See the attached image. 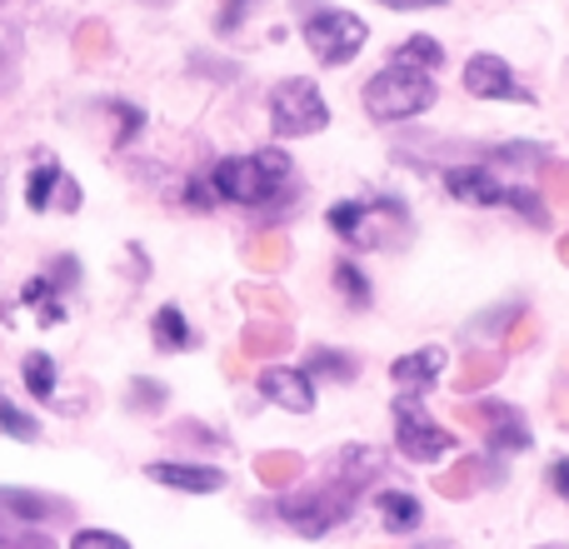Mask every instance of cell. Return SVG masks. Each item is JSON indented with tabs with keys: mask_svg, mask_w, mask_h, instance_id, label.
<instances>
[{
	"mask_svg": "<svg viewBox=\"0 0 569 549\" xmlns=\"http://www.w3.org/2000/svg\"><path fill=\"white\" fill-rule=\"evenodd\" d=\"M290 176H295L290 156L276 146H266V150H250V156L216 160L210 186H216V196L230 200V206H270L276 196H284Z\"/></svg>",
	"mask_w": 569,
	"mask_h": 549,
	"instance_id": "obj_1",
	"label": "cell"
},
{
	"mask_svg": "<svg viewBox=\"0 0 569 549\" xmlns=\"http://www.w3.org/2000/svg\"><path fill=\"white\" fill-rule=\"evenodd\" d=\"M325 226H330L350 250H380V246H400V236H410V210H405V200H395V196L340 200V206H330Z\"/></svg>",
	"mask_w": 569,
	"mask_h": 549,
	"instance_id": "obj_2",
	"label": "cell"
},
{
	"mask_svg": "<svg viewBox=\"0 0 569 549\" xmlns=\"http://www.w3.org/2000/svg\"><path fill=\"white\" fill-rule=\"evenodd\" d=\"M360 100L375 120L395 126V120H415L435 106V80L425 76V70H410V66H385L380 76L365 80Z\"/></svg>",
	"mask_w": 569,
	"mask_h": 549,
	"instance_id": "obj_3",
	"label": "cell"
},
{
	"mask_svg": "<svg viewBox=\"0 0 569 549\" xmlns=\"http://www.w3.org/2000/svg\"><path fill=\"white\" fill-rule=\"evenodd\" d=\"M305 46H310V56L320 60V66H350L355 56L365 50V40H370V26H365L355 10H340V6H320L305 16Z\"/></svg>",
	"mask_w": 569,
	"mask_h": 549,
	"instance_id": "obj_4",
	"label": "cell"
},
{
	"mask_svg": "<svg viewBox=\"0 0 569 549\" xmlns=\"http://www.w3.org/2000/svg\"><path fill=\"white\" fill-rule=\"evenodd\" d=\"M325 126H330V106H325V96L315 90V80L295 76L270 90V130H276L280 140L320 136Z\"/></svg>",
	"mask_w": 569,
	"mask_h": 549,
	"instance_id": "obj_5",
	"label": "cell"
},
{
	"mask_svg": "<svg viewBox=\"0 0 569 549\" xmlns=\"http://www.w3.org/2000/svg\"><path fill=\"white\" fill-rule=\"evenodd\" d=\"M395 450H400L410 465H435V460L460 450V435L435 425L430 415H425L420 395H415V400L400 395V400H395Z\"/></svg>",
	"mask_w": 569,
	"mask_h": 549,
	"instance_id": "obj_6",
	"label": "cell"
},
{
	"mask_svg": "<svg viewBox=\"0 0 569 549\" xmlns=\"http://www.w3.org/2000/svg\"><path fill=\"white\" fill-rule=\"evenodd\" d=\"M355 505V490H345L340 480L325 485V490H305V495H290V500L280 505V520L290 525L295 535H305V540H320L325 530H335V525L350 515Z\"/></svg>",
	"mask_w": 569,
	"mask_h": 549,
	"instance_id": "obj_7",
	"label": "cell"
},
{
	"mask_svg": "<svg viewBox=\"0 0 569 549\" xmlns=\"http://www.w3.org/2000/svg\"><path fill=\"white\" fill-rule=\"evenodd\" d=\"M465 90H470L475 100H515V106H535V90L520 86L510 70V60L490 56V50H480V56L465 60Z\"/></svg>",
	"mask_w": 569,
	"mask_h": 549,
	"instance_id": "obj_8",
	"label": "cell"
},
{
	"mask_svg": "<svg viewBox=\"0 0 569 549\" xmlns=\"http://www.w3.org/2000/svg\"><path fill=\"white\" fill-rule=\"evenodd\" d=\"M460 420L485 425V440H490V455H520V450H530V445H535L515 405L480 400V405H465V410H460Z\"/></svg>",
	"mask_w": 569,
	"mask_h": 549,
	"instance_id": "obj_9",
	"label": "cell"
},
{
	"mask_svg": "<svg viewBox=\"0 0 569 549\" xmlns=\"http://www.w3.org/2000/svg\"><path fill=\"white\" fill-rule=\"evenodd\" d=\"M260 395L276 400L280 410H290V415L315 410V380L305 370H295V365H266V370H260Z\"/></svg>",
	"mask_w": 569,
	"mask_h": 549,
	"instance_id": "obj_10",
	"label": "cell"
},
{
	"mask_svg": "<svg viewBox=\"0 0 569 549\" xmlns=\"http://www.w3.org/2000/svg\"><path fill=\"white\" fill-rule=\"evenodd\" d=\"M146 475L166 490H180V495H216L226 490V470L216 465H186V460H150Z\"/></svg>",
	"mask_w": 569,
	"mask_h": 549,
	"instance_id": "obj_11",
	"label": "cell"
},
{
	"mask_svg": "<svg viewBox=\"0 0 569 549\" xmlns=\"http://www.w3.org/2000/svg\"><path fill=\"white\" fill-rule=\"evenodd\" d=\"M445 190L465 206H505V186L490 166H450L445 170Z\"/></svg>",
	"mask_w": 569,
	"mask_h": 549,
	"instance_id": "obj_12",
	"label": "cell"
},
{
	"mask_svg": "<svg viewBox=\"0 0 569 549\" xmlns=\"http://www.w3.org/2000/svg\"><path fill=\"white\" fill-rule=\"evenodd\" d=\"M375 515H380V525L390 535H415L425 525V505L410 490H380L375 495Z\"/></svg>",
	"mask_w": 569,
	"mask_h": 549,
	"instance_id": "obj_13",
	"label": "cell"
},
{
	"mask_svg": "<svg viewBox=\"0 0 569 549\" xmlns=\"http://www.w3.org/2000/svg\"><path fill=\"white\" fill-rule=\"evenodd\" d=\"M440 375H445V350L440 345H425V350L400 355V360L390 365V380L405 385V390H430Z\"/></svg>",
	"mask_w": 569,
	"mask_h": 549,
	"instance_id": "obj_14",
	"label": "cell"
},
{
	"mask_svg": "<svg viewBox=\"0 0 569 549\" xmlns=\"http://www.w3.org/2000/svg\"><path fill=\"white\" fill-rule=\"evenodd\" d=\"M375 475H385V455L375 450V445H345L340 450V475H335V480H340L345 490L360 495Z\"/></svg>",
	"mask_w": 569,
	"mask_h": 549,
	"instance_id": "obj_15",
	"label": "cell"
},
{
	"mask_svg": "<svg viewBox=\"0 0 569 549\" xmlns=\"http://www.w3.org/2000/svg\"><path fill=\"white\" fill-rule=\"evenodd\" d=\"M150 335H156V350H166V355H180L196 345V330H190L180 305H160L156 320H150Z\"/></svg>",
	"mask_w": 569,
	"mask_h": 549,
	"instance_id": "obj_16",
	"label": "cell"
},
{
	"mask_svg": "<svg viewBox=\"0 0 569 549\" xmlns=\"http://www.w3.org/2000/svg\"><path fill=\"white\" fill-rule=\"evenodd\" d=\"M330 280H335V290H340V300L350 305L355 315H360V310H370V305H375V285H370V274H365L360 266H355V260H335Z\"/></svg>",
	"mask_w": 569,
	"mask_h": 549,
	"instance_id": "obj_17",
	"label": "cell"
},
{
	"mask_svg": "<svg viewBox=\"0 0 569 549\" xmlns=\"http://www.w3.org/2000/svg\"><path fill=\"white\" fill-rule=\"evenodd\" d=\"M390 66H410V70H440L445 66V46L435 36H410V40H400L395 46V56H390Z\"/></svg>",
	"mask_w": 569,
	"mask_h": 549,
	"instance_id": "obj_18",
	"label": "cell"
},
{
	"mask_svg": "<svg viewBox=\"0 0 569 549\" xmlns=\"http://www.w3.org/2000/svg\"><path fill=\"white\" fill-rule=\"evenodd\" d=\"M305 375H325V380L350 385L355 375H360V360H355L350 350H330V345H315L310 360H305Z\"/></svg>",
	"mask_w": 569,
	"mask_h": 549,
	"instance_id": "obj_19",
	"label": "cell"
},
{
	"mask_svg": "<svg viewBox=\"0 0 569 549\" xmlns=\"http://www.w3.org/2000/svg\"><path fill=\"white\" fill-rule=\"evenodd\" d=\"M505 210H515V216L535 230H550V206H545V196L530 186H505Z\"/></svg>",
	"mask_w": 569,
	"mask_h": 549,
	"instance_id": "obj_20",
	"label": "cell"
},
{
	"mask_svg": "<svg viewBox=\"0 0 569 549\" xmlns=\"http://www.w3.org/2000/svg\"><path fill=\"white\" fill-rule=\"evenodd\" d=\"M60 186H66L60 166H56V160H40V166L30 170V180H26V206L30 210H50V200H56Z\"/></svg>",
	"mask_w": 569,
	"mask_h": 549,
	"instance_id": "obj_21",
	"label": "cell"
},
{
	"mask_svg": "<svg viewBox=\"0 0 569 549\" xmlns=\"http://www.w3.org/2000/svg\"><path fill=\"white\" fill-rule=\"evenodd\" d=\"M20 380H26V390L36 395V400H50V395H56V360H50V355H26V360H20Z\"/></svg>",
	"mask_w": 569,
	"mask_h": 549,
	"instance_id": "obj_22",
	"label": "cell"
},
{
	"mask_svg": "<svg viewBox=\"0 0 569 549\" xmlns=\"http://www.w3.org/2000/svg\"><path fill=\"white\" fill-rule=\"evenodd\" d=\"M490 480V460H460V470H450V475H440V495H455V500H460V495H470L475 485H485Z\"/></svg>",
	"mask_w": 569,
	"mask_h": 549,
	"instance_id": "obj_23",
	"label": "cell"
},
{
	"mask_svg": "<svg viewBox=\"0 0 569 549\" xmlns=\"http://www.w3.org/2000/svg\"><path fill=\"white\" fill-rule=\"evenodd\" d=\"M0 435H10V440H20V445H30L40 435V420L30 410H20L16 400H6L0 395Z\"/></svg>",
	"mask_w": 569,
	"mask_h": 549,
	"instance_id": "obj_24",
	"label": "cell"
},
{
	"mask_svg": "<svg viewBox=\"0 0 569 549\" xmlns=\"http://www.w3.org/2000/svg\"><path fill=\"white\" fill-rule=\"evenodd\" d=\"M280 350H290V330L276 320V325H266V320H256L246 330V355H280Z\"/></svg>",
	"mask_w": 569,
	"mask_h": 549,
	"instance_id": "obj_25",
	"label": "cell"
},
{
	"mask_svg": "<svg viewBox=\"0 0 569 549\" xmlns=\"http://www.w3.org/2000/svg\"><path fill=\"white\" fill-rule=\"evenodd\" d=\"M300 470H305L300 455H260V460H256V475L266 485H276V490H280V485H290V480H300Z\"/></svg>",
	"mask_w": 569,
	"mask_h": 549,
	"instance_id": "obj_26",
	"label": "cell"
},
{
	"mask_svg": "<svg viewBox=\"0 0 569 549\" xmlns=\"http://www.w3.org/2000/svg\"><path fill=\"white\" fill-rule=\"evenodd\" d=\"M0 510H16V520H50V500L30 490H0Z\"/></svg>",
	"mask_w": 569,
	"mask_h": 549,
	"instance_id": "obj_27",
	"label": "cell"
},
{
	"mask_svg": "<svg viewBox=\"0 0 569 549\" xmlns=\"http://www.w3.org/2000/svg\"><path fill=\"white\" fill-rule=\"evenodd\" d=\"M500 370H505L500 355H470V360H465V370H460V390H485V385H490Z\"/></svg>",
	"mask_w": 569,
	"mask_h": 549,
	"instance_id": "obj_28",
	"label": "cell"
},
{
	"mask_svg": "<svg viewBox=\"0 0 569 549\" xmlns=\"http://www.w3.org/2000/svg\"><path fill=\"white\" fill-rule=\"evenodd\" d=\"M284 256H290V240L276 236V230H270V236H256V246H250V266L256 270H280Z\"/></svg>",
	"mask_w": 569,
	"mask_h": 549,
	"instance_id": "obj_29",
	"label": "cell"
},
{
	"mask_svg": "<svg viewBox=\"0 0 569 549\" xmlns=\"http://www.w3.org/2000/svg\"><path fill=\"white\" fill-rule=\"evenodd\" d=\"M110 116L120 120V130H116V146H120V150H126L130 140L140 136V130H146V110L130 106V100H116V106H110Z\"/></svg>",
	"mask_w": 569,
	"mask_h": 549,
	"instance_id": "obj_30",
	"label": "cell"
},
{
	"mask_svg": "<svg viewBox=\"0 0 569 549\" xmlns=\"http://www.w3.org/2000/svg\"><path fill=\"white\" fill-rule=\"evenodd\" d=\"M540 196H550L555 206L569 210V160H550L540 176Z\"/></svg>",
	"mask_w": 569,
	"mask_h": 549,
	"instance_id": "obj_31",
	"label": "cell"
},
{
	"mask_svg": "<svg viewBox=\"0 0 569 549\" xmlns=\"http://www.w3.org/2000/svg\"><path fill=\"white\" fill-rule=\"evenodd\" d=\"M256 6H260V0H220L216 30H220V36H236V30L250 20V10H256Z\"/></svg>",
	"mask_w": 569,
	"mask_h": 549,
	"instance_id": "obj_32",
	"label": "cell"
},
{
	"mask_svg": "<svg viewBox=\"0 0 569 549\" xmlns=\"http://www.w3.org/2000/svg\"><path fill=\"white\" fill-rule=\"evenodd\" d=\"M70 549H130V540L116 530H76L70 535Z\"/></svg>",
	"mask_w": 569,
	"mask_h": 549,
	"instance_id": "obj_33",
	"label": "cell"
},
{
	"mask_svg": "<svg viewBox=\"0 0 569 549\" xmlns=\"http://www.w3.org/2000/svg\"><path fill=\"white\" fill-rule=\"evenodd\" d=\"M240 300L256 305V310H270L276 320H284V315H290V305H284L280 290H256V285H246V290H240Z\"/></svg>",
	"mask_w": 569,
	"mask_h": 549,
	"instance_id": "obj_34",
	"label": "cell"
},
{
	"mask_svg": "<svg viewBox=\"0 0 569 549\" xmlns=\"http://www.w3.org/2000/svg\"><path fill=\"white\" fill-rule=\"evenodd\" d=\"M545 146H525V140H515V146H500L495 150V166H530V160H540Z\"/></svg>",
	"mask_w": 569,
	"mask_h": 549,
	"instance_id": "obj_35",
	"label": "cell"
},
{
	"mask_svg": "<svg viewBox=\"0 0 569 549\" xmlns=\"http://www.w3.org/2000/svg\"><path fill=\"white\" fill-rule=\"evenodd\" d=\"M20 300H26L30 310H40V305L60 300V295H56V280H46V274H36V280H26V285H20Z\"/></svg>",
	"mask_w": 569,
	"mask_h": 549,
	"instance_id": "obj_36",
	"label": "cell"
},
{
	"mask_svg": "<svg viewBox=\"0 0 569 549\" xmlns=\"http://www.w3.org/2000/svg\"><path fill=\"white\" fill-rule=\"evenodd\" d=\"M216 186H210V176H196V180H190V186H186V206L190 210H216Z\"/></svg>",
	"mask_w": 569,
	"mask_h": 549,
	"instance_id": "obj_37",
	"label": "cell"
},
{
	"mask_svg": "<svg viewBox=\"0 0 569 549\" xmlns=\"http://www.w3.org/2000/svg\"><path fill=\"white\" fill-rule=\"evenodd\" d=\"M130 390H136V410H160V405H166V385H156V380H136L130 385Z\"/></svg>",
	"mask_w": 569,
	"mask_h": 549,
	"instance_id": "obj_38",
	"label": "cell"
},
{
	"mask_svg": "<svg viewBox=\"0 0 569 549\" xmlns=\"http://www.w3.org/2000/svg\"><path fill=\"white\" fill-rule=\"evenodd\" d=\"M535 335H540V325H535V315H515V325H510V350H525V345L535 340Z\"/></svg>",
	"mask_w": 569,
	"mask_h": 549,
	"instance_id": "obj_39",
	"label": "cell"
},
{
	"mask_svg": "<svg viewBox=\"0 0 569 549\" xmlns=\"http://www.w3.org/2000/svg\"><path fill=\"white\" fill-rule=\"evenodd\" d=\"M550 485H555V495H560V500H569V460L550 465Z\"/></svg>",
	"mask_w": 569,
	"mask_h": 549,
	"instance_id": "obj_40",
	"label": "cell"
},
{
	"mask_svg": "<svg viewBox=\"0 0 569 549\" xmlns=\"http://www.w3.org/2000/svg\"><path fill=\"white\" fill-rule=\"evenodd\" d=\"M385 10H440L445 0H380Z\"/></svg>",
	"mask_w": 569,
	"mask_h": 549,
	"instance_id": "obj_41",
	"label": "cell"
},
{
	"mask_svg": "<svg viewBox=\"0 0 569 549\" xmlns=\"http://www.w3.org/2000/svg\"><path fill=\"white\" fill-rule=\"evenodd\" d=\"M40 325H66V305H60V300H50V305H40Z\"/></svg>",
	"mask_w": 569,
	"mask_h": 549,
	"instance_id": "obj_42",
	"label": "cell"
},
{
	"mask_svg": "<svg viewBox=\"0 0 569 549\" xmlns=\"http://www.w3.org/2000/svg\"><path fill=\"white\" fill-rule=\"evenodd\" d=\"M555 415H560V420H565V425H569V390H565V395H560V405H555Z\"/></svg>",
	"mask_w": 569,
	"mask_h": 549,
	"instance_id": "obj_43",
	"label": "cell"
},
{
	"mask_svg": "<svg viewBox=\"0 0 569 549\" xmlns=\"http://www.w3.org/2000/svg\"><path fill=\"white\" fill-rule=\"evenodd\" d=\"M555 256H560V266H569V236H560V246H555Z\"/></svg>",
	"mask_w": 569,
	"mask_h": 549,
	"instance_id": "obj_44",
	"label": "cell"
},
{
	"mask_svg": "<svg viewBox=\"0 0 569 549\" xmlns=\"http://www.w3.org/2000/svg\"><path fill=\"white\" fill-rule=\"evenodd\" d=\"M540 549H565V545H540Z\"/></svg>",
	"mask_w": 569,
	"mask_h": 549,
	"instance_id": "obj_45",
	"label": "cell"
}]
</instances>
